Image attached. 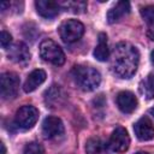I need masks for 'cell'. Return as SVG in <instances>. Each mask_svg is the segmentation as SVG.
I'll list each match as a JSON object with an SVG mask.
<instances>
[{
  "mask_svg": "<svg viewBox=\"0 0 154 154\" xmlns=\"http://www.w3.org/2000/svg\"><path fill=\"white\" fill-rule=\"evenodd\" d=\"M111 58V69L119 78H131L135 75L140 61V53L135 46L129 42H119Z\"/></svg>",
  "mask_w": 154,
  "mask_h": 154,
  "instance_id": "obj_1",
  "label": "cell"
},
{
  "mask_svg": "<svg viewBox=\"0 0 154 154\" xmlns=\"http://www.w3.org/2000/svg\"><path fill=\"white\" fill-rule=\"evenodd\" d=\"M72 77L77 87L84 91L95 90L101 83L99 71L85 65H76L72 69Z\"/></svg>",
  "mask_w": 154,
  "mask_h": 154,
  "instance_id": "obj_2",
  "label": "cell"
},
{
  "mask_svg": "<svg viewBox=\"0 0 154 154\" xmlns=\"http://www.w3.org/2000/svg\"><path fill=\"white\" fill-rule=\"evenodd\" d=\"M40 55L41 58L51 63L53 65L60 66L65 63V54L63 52V49L60 48V46L54 42L53 40H43L40 45Z\"/></svg>",
  "mask_w": 154,
  "mask_h": 154,
  "instance_id": "obj_3",
  "label": "cell"
},
{
  "mask_svg": "<svg viewBox=\"0 0 154 154\" xmlns=\"http://www.w3.org/2000/svg\"><path fill=\"white\" fill-rule=\"evenodd\" d=\"M84 34V25L77 19H67L59 26V35L63 41L72 43L78 41Z\"/></svg>",
  "mask_w": 154,
  "mask_h": 154,
  "instance_id": "obj_4",
  "label": "cell"
},
{
  "mask_svg": "<svg viewBox=\"0 0 154 154\" xmlns=\"http://www.w3.org/2000/svg\"><path fill=\"white\" fill-rule=\"evenodd\" d=\"M38 119V109L31 105H25L22 106L14 117L16 125L23 130H29L31 129Z\"/></svg>",
  "mask_w": 154,
  "mask_h": 154,
  "instance_id": "obj_5",
  "label": "cell"
},
{
  "mask_svg": "<svg viewBox=\"0 0 154 154\" xmlns=\"http://www.w3.org/2000/svg\"><path fill=\"white\" fill-rule=\"evenodd\" d=\"M19 89V77L13 72H5L0 77V90L4 100L17 96Z\"/></svg>",
  "mask_w": 154,
  "mask_h": 154,
  "instance_id": "obj_6",
  "label": "cell"
},
{
  "mask_svg": "<svg viewBox=\"0 0 154 154\" xmlns=\"http://www.w3.org/2000/svg\"><path fill=\"white\" fill-rule=\"evenodd\" d=\"M108 144H109V148L116 153L126 152L130 146V137H129L128 131L122 126L116 128L109 137Z\"/></svg>",
  "mask_w": 154,
  "mask_h": 154,
  "instance_id": "obj_7",
  "label": "cell"
},
{
  "mask_svg": "<svg viewBox=\"0 0 154 154\" xmlns=\"http://www.w3.org/2000/svg\"><path fill=\"white\" fill-rule=\"evenodd\" d=\"M42 134L46 138H55L64 134V125L63 122L58 117L49 116L45 118L42 123Z\"/></svg>",
  "mask_w": 154,
  "mask_h": 154,
  "instance_id": "obj_8",
  "label": "cell"
},
{
  "mask_svg": "<svg viewBox=\"0 0 154 154\" xmlns=\"http://www.w3.org/2000/svg\"><path fill=\"white\" fill-rule=\"evenodd\" d=\"M135 135L141 141H149L154 137V125L148 117H142L134 125Z\"/></svg>",
  "mask_w": 154,
  "mask_h": 154,
  "instance_id": "obj_9",
  "label": "cell"
},
{
  "mask_svg": "<svg viewBox=\"0 0 154 154\" xmlns=\"http://www.w3.org/2000/svg\"><path fill=\"white\" fill-rule=\"evenodd\" d=\"M116 101H117L118 108L123 113H132L136 109L137 103H138L135 94H132L131 91H128V90H123V91L118 93Z\"/></svg>",
  "mask_w": 154,
  "mask_h": 154,
  "instance_id": "obj_10",
  "label": "cell"
},
{
  "mask_svg": "<svg viewBox=\"0 0 154 154\" xmlns=\"http://www.w3.org/2000/svg\"><path fill=\"white\" fill-rule=\"evenodd\" d=\"M35 7H36L37 13L41 17L47 18V19L57 17L60 10L59 2L51 1V0H37L35 1Z\"/></svg>",
  "mask_w": 154,
  "mask_h": 154,
  "instance_id": "obj_11",
  "label": "cell"
},
{
  "mask_svg": "<svg viewBox=\"0 0 154 154\" xmlns=\"http://www.w3.org/2000/svg\"><path fill=\"white\" fill-rule=\"evenodd\" d=\"M8 58L17 64H25L30 60V52L25 43L17 42L8 49Z\"/></svg>",
  "mask_w": 154,
  "mask_h": 154,
  "instance_id": "obj_12",
  "label": "cell"
},
{
  "mask_svg": "<svg viewBox=\"0 0 154 154\" xmlns=\"http://www.w3.org/2000/svg\"><path fill=\"white\" fill-rule=\"evenodd\" d=\"M46 72L41 69H36L34 71H31L29 73V76L26 77L24 84H23V89L25 93H31L35 89H37L38 85H41L45 81H46Z\"/></svg>",
  "mask_w": 154,
  "mask_h": 154,
  "instance_id": "obj_13",
  "label": "cell"
},
{
  "mask_svg": "<svg viewBox=\"0 0 154 154\" xmlns=\"http://www.w3.org/2000/svg\"><path fill=\"white\" fill-rule=\"evenodd\" d=\"M129 12H130V2L119 1L112 8H109V11L107 12V22L109 24H113V23L118 22L122 17L128 14Z\"/></svg>",
  "mask_w": 154,
  "mask_h": 154,
  "instance_id": "obj_14",
  "label": "cell"
},
{
  "mask_svg": "<svg viewBox=\"0 0 154 154\" xmlns=\"http://www.w3.org/2000/svg\"><path fill=\"white\" fill-rule=\"evenodd\" d=\"M45 101L47 106L52 108L58 107V105H60L64 101V94H63L61 88L59 85H52L45 93Z\"/></svg>",
  "mask_w": 154,
  "mask_h": 154,
  "instance_id": "obj_15",
  "label": "cell"
},
{
  "mask_svg": "<svg viewBox=\"0 0 154 154\" xmlns=\"http://www.w3.org/2000/svg\"><path fill=\"white\" fill-rule=\"evenodd\" d=\"M94 57L99 61H106L109 58V49L107 46V35L103 32L99 34V43L94 49Z\"/></svg>",
  "mask_w": 154,
  "mask_h": 154,
  "instance_id": "obj_16",
  "label": "cell"
},
{
  "mask_svg": "<svg viewBox=\"0 0 154 154\" xmlns=\"http://www.w3.org/2000/svg\"><path fill=\"white\" fill-rule=\"evenodd\" d=\"M85 150H87V154H107L105 143H102L100 138H95V137L88 140Z\"/></svg>",
  "mask_w": 154,
  "mask_h": 154,
  "instance_id": "obj_17",
  "label": "cell"
},
{
  "mask_svg": "<svg viewBox=\"0 0 154 154\" xmlns=\"http://www.w3.org/2000/svg\"><path fill=\"white\" fill-rule=\"evenodd\" d=\"M59 6L64 7L65 10H70L73 13H83L87 10L85 1H65V2H59Z\"/></svg>",
  "mask_w": 154,
  "mask_h": 154,
  "instance_id": "obj_18",
  "label": "cell"
},
{
  "mask_svg": "<svg viewBox=\"0 0 154 154\" xmlns=\"http://www.w3.org/2000/svg\"><path fill=\"white\" fill-rule=\"evenodd\" d=\"M141 91L148 97H154V73H149L147 79L141 84Z\"/></svg>",
  "mask_w": 154,
  "mask_h": 154,
  "instance_id": "obj_19",
  "label": "cell"
},
{
  "mask_svg": "<svg viewBox=\"0 0 154 154\" xmlns=\"http://www.w3.org/2000/svg\"><path fill=\"white\" fill-rule=\"evenodd\" d=\"M141 16L148 26L154 28V5H148L141 8Z\"/></svg>",
  "mask_w": 154,
  "mask_h": 154,
  "instance_id": "obj_20",
  "label": "cell"
},
{
  "mask_svg": "<svg viewBox=\"0 0 154 154\" xmlns=\"http://www.w3.org/2000/svg\"><path fill=\"white\" fill-rule=\"evenodd\" d=\"M23 154H45V148L38 142H30L25 146Z\"/></svg>",
  "mask_w": 154,
  "mask_h": 154,
  "instance_id": "obj_21",
  "label": "cell"
},
{
  "mask_svg": "<svg viewBox=\"0 0 154 154\" xmlns=\"http://www.w3.org/2000/svg\"><path fill=\"white\" fill-rule=\"evenodd\" d=\"M0 42H1V47L4 49H7L8 47H11V42H12V36L10 32H7L6 30L1 31V36H0Z\"/></svg>",
  "mask_w": 154,
  "mask_h": 154,
  "instance_id": "obj_22",
  "label": "cell"
},
{
  "mask_svg": "<svg viewBox=\"0 0 154 154\" xmlns=\"http://www.w3.org/2000/svg\"><path fill=\"white\" fill-rule=\"evenodd\" d=\"M147 36H148L152 41H154V28H150V26L147 28Z\"/></svg>",
  "mask_w": 154,
  "mask_h": 154,
  "instance_id": "obj_23",
  "label": "cell"
},
{
  "mask_svg": "<svg viewBox=\"0 0 154 154\" xmlns=\"http://www.w3.org/2000/svg\"><path fill=\"white\" fill-rule=\"evenodd\" d=\"M0 146H1V154H6V148H5V144H4V143H1Z\"/></svg>",
  "mask_w": 154,
  "mask_h": 154,
  "instance_id": "obj_24",
  "label": "cell"
},
{
  "mask_svg": "<svg viewBox=\"0 0 154 154\" xmlns=\"http://www.w3.org/2000/svg\"><path fill=\"white\" fill-rule=\"evenodd\" d=\"M150 60H152V63L154 64V49H153L152 53H150Z\"/></svg>",
  "mask_w": 154,
  "mask_h": 154,
  "instance_id": "obj_25",
  "label": "cell"
},
{
  "mask_svg": "<svg viewBox=\"0 0 154 154\" xmlns=\"http://www.w3.org/2000/svg\"><path fill=\"white\" fill-rule=\"evenodd\" d=\"M149 113H150V116H152V117H153V118H154V107H153V108H150V109H149Z\"/></svg>",
  "mask_w": 154,
  "mask_h": 154,
  "instance_id": "obj_26",
  "label": "cell"
},
{
  "mask_svg": "<svg viewBox=\"0 0 154 154\" xmlns=\"http://www.w3.org/2000/svg\"><path fill=\"white\" fill-rule=\"evenodd\" d=\"M135 154H148L147 152H137V153H135Z\"/></svg>",
  "mask_w": 154,
  "mask_h": 154,
  "instance_id": "obj_27",
  "label": "cell"
}]
</instances>
